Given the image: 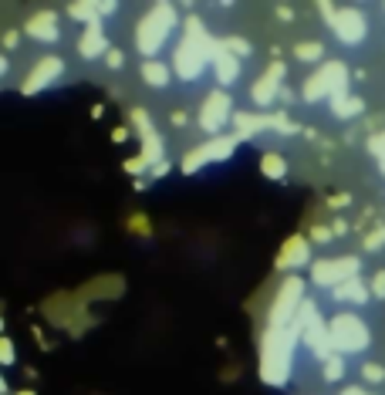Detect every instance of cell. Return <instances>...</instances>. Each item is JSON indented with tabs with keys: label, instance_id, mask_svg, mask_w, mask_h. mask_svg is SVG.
I'll list each match as a JSON object with an SVG mask.
<instances>
[{
	"label": "cell",
	"instance_id": "35",
	"mask_svg": "<svg viewBox=\"0 0 385 395\" xmlns=\"http://www.w3.org/2000/svg\"><path fill=\"white\" fill-rule=\"evenodd\" d=\"M105 61H109V68H122V65H125V54H122L118 47H112V51L105 54Z\"/></svg>",
	"mask_w": 385,
	"mask_h": 395
},
{
	"label": "cell",
	"instance_id": "38",
	"mask_svg": "<svg viewBox=\"0 0 385 395\" xmlns=\"http://www.w3.org/2000/svg\"><path fill=\"white\" fill-rule=\"evenodd\" d=\"M186 122H190V115H186V112H176V115H173V125H176V128H183Z\"/></svg>",
	"mask_w": 385,
	"mask_h": 395
},
{
	"label": "cell",
	"instance_id": "16",
	"mask_svg": "<svg viewBox=\"0 0 385 395\" xmlns=\"http://www.w3.org/2000/svg\"><path fill=\"white\" fill-rule=\"evenodd\" d=\"M308 264H311V240H305V237L284 240V247L277 253V267L291 271V267H308Z\"/></svg>",
	"mask_w": 385,
	"mask_h": 395
},
{
	"label": "cell",
	"instance_id": "6",
	"mask_svg": "<svg viewBox=\"0 0 385 395\" xmlns=\"http://www.w3.org/2000/svg\"><path fill=\"white\" fill-rule=\"evenodd\" d=\"M328 331H331V341H335V352H338V355H362V352L372 345L368 324L358 315H351V311H342V315L331 317Z\"/></svg>",
	"mask_w": 385,
	"mask_h": 395
},
{
	"label": "cell",
	"instance_id": "39",
	"mask_svg": "<svg viewBox=\"0 0 385 395\" xmlns=\"http://www.w3.org/2000/svg\"><path fill=\"white\" fill-rule=\"evenodd\" d=\"M277 102H284V105H291V102H294V91H291V88H284V91H280V98H277Z\"/></svg>",
	"mask_w": 385,
	"mask_h": 395
},
{
	"label": "cell",
	"instance_id": "7",
	"mask_svg": "<svg viewBox=\"0 0 385 395\" xmlns=\"http://www.w3.org/2000/svg\"><path fill=\"white\" fill-rule=\"evenodd\" d=\"M321 17L328 21V27L338 34L342 44H362L368 34V21L358 7H335V3H318Z\"/></svg>",
	"mask_w": 385,
	"mask_h": 395
},
{
	"label": "cell",
	"instance_id": "43",
	"mask_svg": "<svg viewBox=\"0 0 385 395\" xmlns=\"http://www.w3.org/2000/svg\"><path fill=\"white\" fill-rule=\"evenodd\" d=\"M17 395H34V392H28V389H24V392H17Z\"/></svg>",
	"mask_w": 385,
	"mask_h": 395
},
{
	"label": "cell",
	"instance_id": "36",
	"mask_svg": "<svg viewBox=\"0 0 385 395\" xmlns=\"http://www.w3.org/2000/svg\"><path fill=\"white\" fill-rule=\"evenodd\" d=\"M342 395H372V392L362 389V385H348V389H342Z\"/></svg>",
	"mask_w": 385,
	"mask_h": 395
},
{
	"label": "cell",
	"instance_id": "40",
	"mask_svg": "<svg viewBox=\"0 0 385 395\" xmlns=\"http://www.w3.org/2000/svg\"><path fill=\"white\" fill-rule=\"evenodd\" d=\"M169 172V162H159V166H153V176H166Z\"/></svg>",
	"mask_w": 385,
	"mask_h": 395
},
{
	"label": "cell",
	"instance_id": "5",
	"mask_svg": "<svg viewBox=\"0 0 385 395\" xmlns=\"http://www.w3.org/2000/svg\"><path fill=\"white\" fill-rule=\"evenodd\" d=\"M301 304H305V280L298 274L284 277V284H280L277 294H274V308H270V315H267V331L291 328V324L298 321Z\"/></svg>",
	"mask_w": 385,
	"mask_h": 395
},
{
	"label": "cell",
	"instance_id": "23",
	"mask_svg": "<svg viewBox=\"0 0 385 395\" xmlns=\"http://www.w3.org/2000/svg\"><path fill=\"white\" fill-rule=\"evenodd\" d=\"M261 172L267 179H284L287 176V159L280 156V153H264L261 156Z\"/></svg>",
	"mask_w": 385,
	"mask_h": 395
},
{
	"label": "cell",
	"instance_id": "22",
	"mask_svg": "<svg viewBox=\"0 0 385 395\" xmlns=\"http://www.w3.org/2000/svg\"><path fill=\"white\" fill-rule=\"evenodd\" d=\"M68 14L75 17V21H85V27H102V10H98V3H68Z\"/></svg>",
	"mask_w": 385,
	"mask_h": 395
},
{
	"label": "cell",
	"instance_id": "37",
	"mask_svg": "<svg viewBox=\"0 0 385 395\" xmlns=\"http://www.w3.org/2000/svg\"><path fill=\"white\" fill-rule=\"evenodd\" d=\"M3 47H7V51H14V47H17V34H14V31H10V34H3Z\"/></svg>",
	"mask_w": 385,
	"mask_h": 395
},
{
	"label": "cell",
	"instance_id": "14",
	"mask_svg": "<svg viewBox=\"0 0 385 395\" xmlns=\"http://www.w3.org/2000/svg\"><path fill=\"white\" fill-rule=\"evenodd\" d=\"M24 34L31 41H41V44H54V41L61 38V31H58V14H54V10L31 14V17L24 21Z\"/></svg>",
	"mask_w": 385,
	"mask_h": 395
},
{
	"label": "cell",
	"instance_id": "17",
	"mask_svg": "<svg viewBox=\"0 0 385 395\" xmlns=\"http://www.w3.org/2000/svg\"><path fill=\"white\" fill-rule=\"evenodd\" d=\"M233 125H236V132H233L236 139H254V135L274 128V115H267V112H236Z\"/></svg>",
	"mask_w": 385,
	"mask_h": 395
},
{
	"label": "cell",
	"instance_id": "29",
	"mask_svg": "<svg viewBox=\"0 0 385 395\" xmlns=\"http://www.w3.org/2000/svg\"><path fill=\"white\" fill-rule=\"evenodd\" d=\"M368 149H372V156L379 162V169L385 172V132H375V135L368 139Z\"/></svg>",
	"mask_w": 385,
	"mask_h": 395
},
{
	"label": "cell",
	"instance_id": "41",
	"mask_svg": "<svg viewBox=\"0 0 385 395\" xmlns=\"http://www.w3.org/2000/svg\"><path fill=\"white\" fill-rule=\"evenodd\" d=\"M331 230L342 237V234H348V223H345V220H335V227H331Z\"/></svg>",
	"mask_w": 385,
	"mask_h": 395
},
{
	"label": "cell",
	"instance_id": "2",
	"mask_svg": "<svg viewBox=\"0 0 385 395\" xmlns=\"http://www.w3.org/2000/svg\"><path fill=\"white\" fill-rule=\"evenodd\" d=\"M213 47H217V41L206 34L203 21L190 17V21H186V38L176 44V54H173V71L183 81H196L203 75V68L210 65Z\"/></svg>",
	"mask_w": 385,
	"mask_h": 395
},
{
	"label": "cell",
	"instance_id": "42",
	"mask_svg": "<svg viewBox=\"0 0 385 395\" xmlns=\"http://www.w3.org/2000/svg\"><path fill=\"white\" fill-rule=\"evenodd\" d=\"M291 14H294L291 7H277V17H284V21H291Z\"/></svg>",
	"mask_w": 385,
	"mask_h": 395
},
{
	"label": "cell",
	"instance_id": "27",
	"mask_svg": "<svg viewBox=\"0 0 385 395\" xmlns=\"http://www.w3.org/2000/svg\"><path fill=\"white\" fill-rule=\"evenodd\" d=\"M362 247H365V250H372V253H375V250H382V247H385V223L372 227V230L365 234V240H362Z\"/></svg>",
	"mask_w": 385,
	"mask_h": 395
},
{
	"label": "cell",
	"instance_id": "10",
	"mask_svg": "<svg viewBox=\"0 0 385 395\" xmlns=\"http://www.w3.org/2000/svg\"><path fill=\"white\" fill-rule=\"evenodd\" d=\"M358 267H362V260L358 257H331V260H318L314 267H311V280L318 284V287H342L345 280L351 277H358Z\"/></svg>",
	"mask_w": 385,
	"mask_h": 395
},
{
	"label": "cell",
	"instance_id": "11",
	"mask_svg": "<svg viewBox=\"0 0 385 395\" xmlns=\"http://www.w3.org/2000/svg\"><path fill=\"white\" fill-rule=\"evenodd\" d=\"M284 75H287V68L280 65V61H270V68L261 75V78L254 81V88H250V102H254V109L257 112H267L270 105L280 98V81H284Z\"/></svg>",
	"mask_w": 385,
	"mask_h": 395
},
{
	"label": "cell",
	"instance_id": "28",
	"mask_svg": "<svg viewBox=\"0 0 385 395\" xmlns=\"http://www.w3.org/2000/svg\"><path fill=\"white\" fill-rule=\"evenodd\" d=\"M362 379H365L368 385H382V382H385V365H379V361L362 365Z\"/></svg>",
	"mask_w": 385,
	"mask_h": 395
},
{
	"label": "cell",
	"instance_id": "32",
	"mask_svg": "<svg viewBox=\"0 0 385 395\" xmlns=\"http://www.w3.org/2000/svg\"><path fill=\"white\" fill-rule=\"evenodd\" d=\"M372 294H375L379 301H385V271H375V274H372Z\"/></svg>",
	"mask_w": 385,
	"mask_h": 395
},
{
	"label": "cell",
	"instance_id": "31",
	"mask_svg": "<svg viewBox=\"0 0 385 395\" xmlns=\"http://www.w3.org/2000/svg\"><path fill=\"white\" fill-rule=\"evenodd\" d=\"M331 237H335V230L331 227H311V243H331Z\"/></svg>",
	"mask_w": 385,
	"mask_h": 395
},
{
	"label": "cell",
	"instance_id": "34",
	"mask_svg": "<svg viewBox=\"0 0 385 395\" xmlns=\"http://www.w3.org/2000/svg\"><path fill=\"white\" fill-rule=\"evenodd\" d=\"M146 169H149V162H146L142 156H135V159L125 162V172H146Z\"/></svg>",
	"mask_w": 385,
	"mask_h": 395
},
{
	"label": "cell",
	"instance_id": "25",
	"mask_svg": "<svg viewBox=\"0 0 385 395\" xmlns=\"http://www.w3.org/2000/svg\"><path fill=\"white\" fill-rule=\"evenodd\" d=\"M345 375V355H331L328 361H321V379L324 382H338Z\"/></svg>",
	"mask_w": 385,
	"mask_h": 395
},
{
	"label": "cell",
	"instance_id": "3",
	"mask_svg": "<svg viewBox=\"0 0 385 395\" xmlns=\"http://www.w3.org/2000/svg\"><path fill=\"white\" fill-rule=\"evenodd\" d=\"M173 27H176V7L173 3H155V7H149V14L135 24V47L149 61H155V54L166 47Z\"/></svg>",
	"mask_w": 385,
	"mask_h": 395
},
{
	"label": "cell",
	"instance_id": "4",
	"mask_svg": "<svg viewBox=\"0 0 385 395\" xmlns=\"http://www.w3.org/2000/svg\"><path fill=\"white\" fill-rule=\"evenodd\" d=\"M348 91V65L345 61H324L314 75H311L305 84H301V98L308 105H318V102H331L338 95Z\"/></svg>",
	"mask_w": 385,
	"mask_h": 395
},
{
	"label": "cell",
	"instance_id": "12",
	"mask_svg": "<svg viewBox=\"0 0 385 395\" xmlns=\"http://www.w3.org/2000/svg\"><path fill=\"white\" fill-rule=\"evenodd\" d=\"M61 71H65V61H61L58 54H44L38 65L28 71V78L21 81V91H24V95H38V91L51 88L54 81L61 78Z\"/></svg>",
	"mask_w": 385,
	"mask_h": 395
},
{
	"label": "cell",
	"instance_id": "30",
	"mask_svg": "<svg viewBox=\"0 0 385 395\" xmlns=\"http://www.w3.org/2000/svg\"><path fill=\"white\" fill-rule=\"evenodd\" d=\"M274 132H277V135H298L301 128L287 119V115H274Z\"/></svg>",
	"mask_w": 385,
	"mask_h": 395
},
{
	"label": "cell",
	"instance_id": "1",
	"mask_svg": "<svg viewBox=\"0 0 385 395\" xmlns=\"http://www.w3.org/2000/svg\"><path fill=\"white\" fill-rule=\"evenodd\" d=\"M301 341L298 328H284V331H267L261 341V379L267 385H287L291 379V365H294V345Z\"/></svg>",
	"mask_w": 385,
	"mask_h": 395
},
{
	"label": "cell",
	"instance_id": "15",
	"mask_svg": "<svg viewBox=\"0 0 385 395\" xmlns=\"http://www.w3.org/2000/svg\"><path fill=\"white\" fill-rule=\"evenodd\" d=\"M210 65H213V75H217V81L223 88H230L233 81L240 78V58H233L230 51L223 47V41H217V47L210 54Z\"/></svg>",
	"mask_w": 385,
	"mask_h": 395
},
{
	"label": "cell",
	"instance_id": "24",
	"mask_svg": "<svg viewBox=\"0 0 385 395\" xmlns=\"http://www.w3.org/2000/svg\"><path fill=\"white\" fill-rule=\"evenodd\" d=\"M294 58L298 61H324V44L321 41H301V44H294Z\"/></svg>",
	"mask_w": 385,
	"mask_h": 395
},
{
	"label": "cell",
	"instance_id": "19",
	"mask_svg": "<svg viewBox=\"0 0 385 395\" xmlns=\"http://www.w3.org/2000/svg\"><path fill=\"white\" fill-rule=\"evenodd\" d=\"M335 297H338V301H348V304H355V308H362V304H368L372 287H365L358 277H351V280H345L342 287H335Z\"/></svg>",
	"mask_w": 385,
	"mask_h": 395
},
{
	"label": "cell",
	"instance_id": "8",
	"mask_svg": "<svg viewBox=\"0 0 385 395\" xmlns=\"http://www.w3.org/2000/svg\"><path fill=\"white\" fill-rule=\"evenodd\" d=\"M236 142H240L236 135H217V139H206L203 146H196V149H190V153L183 156L179 169H183L186 176H192V172H199V169L210 166V162H223V159L233 156Z\"/></svg>",
	"mask_w": 385,
	"mask_h": 395
},
{
	"label": "cell",
	"instance_id": "33",
	"mask_svg": "<svg viewBox=\"0 0 385 395\" xmlns=\"http://www.w3.org/2000/svg\"><path fill=\"white\" fill-rule=\"evenodd\" d=\"M0 361H3V365H14V341H10V338L0 341Z\"/></svg>",
	"mask_w": 385,
	"mask_h": 395
},
{
	"label": "cell",
	"instance_id": "20",
	"mask_svg": "<svg viewBox=\"0 0 385 395\" xmlns=\"http://www.w3.org/2000/svg\"><path fill=\"white\" fill-rule=\"evenodd\" d=\"M139 75H142V81H146L149 88H166V84L173 81V68H169L166 61L155 58V61H146V65H142Z\"/></svg>",
	"mask_w": 385,
	"mask_h": 395
},
{
	"label": "cell",
	"instance_id": "21",
	"mask_svg": "<svg viewBox=\"0 0 385 395\" xmlns=\"http://www.w3.org/2000/svg\"><path fill=\"white\" fill-rule=\"evenodd\" d=\"M331 115H338V119H355V115H362L365 112V102L358 98V95H351V91H345V95H338V98H331Z\"/></svg>",
	"mask_w": 385,
	"mask_h": 395
},
{
	"label": "cell",
	"instance_id": "13",
	"mask_svg": "<svg viewBox=\"0 0 385 395\" xmlns=\"http://www.w3.org/2000/svg\"><path fill=\"white\" fill-rule=\"evenodd\" d=\"M132 122H135V128H139V142H142V153L139 156L149 162V169L159 166V162H166V146H162V135L155 132V125L149 122V115L142 112V109H132Z\"/></svg>",
	"mask_w": 385,
	"mask_h": 395
},
{
	"label": "cell",
	"instance_id": "18",
	"mask_svg": "<svg viewBox=\"0 0 385 395\" xmlns=\"http://www.w3.org/2000/svg\"><path fill=\"white\" fill-rule=\"evenodd\" d=\"M109 51H112V47H109V38H105L102 27H85V31H81L78 54H81L85 61H95V58H102V54H109Z\"/></svg>",
	"mask_w": 385,
	"mask_h": 395
},
{
	"label": "cell",
	"instance_id": "26",
	"mask_svg": "<svg viewBox=\"0 0 385 395\" xmlns=\"http://www.w3.org/2000/svg\"><path fill=\"white\" fill-rule=\"evenodd\" d=\"M223 47L230 51L233 58H250V41L240 38V34H230V38H223Z\"/></svg>",
	"mask_w": 385,
	"mask_h": 395
},
{
	"label": "cell",
	"instance_id": "9",
	"mask_svg": "<svg viewBox=\"0 0 385 395\" xmlns=\"http://www.w3.org/2000/svg\"><path fill=\"white\" fill-rule=\"evenodd\" d=\"M233 102L230 95L223 91V88H213L210 95H206V102H203V109H199V128L210 135V139H217V135H227L223 128H227V122H233Z\"/></svg>",
	"mask_w": 385,
	"mask_h": 395
}]
</instances>
